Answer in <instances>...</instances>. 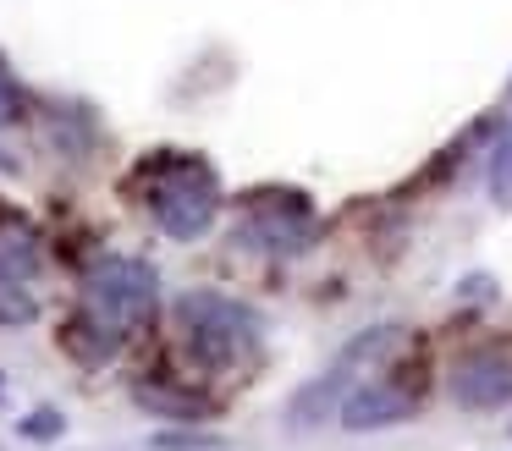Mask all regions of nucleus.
Wrapping results in <instances>:
<instances>
[{
  "instance_id": "f8f14e48",
  "label": "nucleus",
  "mask_w": 512,
  "mask_h": 451,
  "mask_svg": "<svg viewBox=\"0 0 512 451\" xmlns=\"http://www.w3.org/2000/svg\"><path fill=\"white\" fill-rule=\"evenodd\" d=\"M12 116H17V83L0 72V121H12Z\"/></svg>"
},
{
  "instance_id": "20e7f679",
  "label": "nucleus",
  "mask_w": 512,
  "mask_h": 451,
  "mask_svg": "<svg viewBox=\"0 0 512 451\" xmlns=\"http://www.w3.org/2000/svg\"><path fill=\"white\" fill-rule=\"evenodd\" d=\"M391 341H402V330H397V325L364 330L358 341H347V352H342V358H336L331 369L320 374V380L309 385V391L298 396V402L287 407V418H292V424H320V418L336 407V396H347V391H353L358 369H369L375 358H386V352H391Z\"/></svg>"
},
{
  "instance_id": "6e6552de",
  "label": "nucleus",
  "mask_w": 512,
  "mask_h": 451,
  "mask_svg": "<svg viewBox=\"0 0 512 451\" xmlns=\"http://www.w3.org/2000/svg\"><path fill=\"white\" fill-rule=\"evenodd\" d=\"M490 198H496L501 209H512V132L496 143V154H490Z\"/></svg>"
},
{
  "instance_id": "7ed1b4c3",
  "label": "nucleus",
  "mask_w": 512,
  "mask_h": 451,
  "mask_svg": "<svg viewBox=\"0 0 512 451\" xmlns=\"http://www.w3.org/2000/svg\"><path fill=\"white\" fill-rule=\"evenodd\" d=\"M215 204H221V187H215V171L199 160H177V171H160L149 187V215L177 242L204 237L215 226Z\"/></svg>"
},
{
  "instance_id": "f257e3e1",
  "label": "nucleus",
  "mask_w": 512,
  "mask_h": 451,
  "mask_svg": "<svg viewBox=\"0 0 512 451\" xmlns=\"http://www.w3.org/2000/svg\"><path fill=\"white\" fill-rule=\"evenodd\" d=\"M177 325L188 336V352L204 369H232V363H243L259 347V319L221 292L177 297Z\"/></svg>"
},
{
  "instance_id": "1a4fd4ad",
  "label": "nucleus",
  "mask_w": 512,
  "mask_h": 451,
  "mask_svg": "<svg viewBox=\"0 0 512 451\" xmlns=\"http://www.w3.org/2000/svg\"><path fill=\"white\" fill-rule=\"evenodd\" d=\"M138 407H155V413H204L199 396H171L166 385H138Z\"/></svg>"
},
{
  "instance_id": "9b49d317",
  "label": "nucleus",
  "mask_w": 512,
  "mask_h": 451,
  "mask_svg": "<svg viewBox=\"0 0 512 451\" xmlns=\"http://www.w3.org/2000/svg\"><path fill=\"white\" fill-rule=\"evenodd\" d=\"M149 451H226L221 435H155Z\"/></svg>"
},
{
  "instance_id": "9d476101",
  "label": "nucleus",
  "mask_w": 512,
  "mask_h": 451,
  "mask_svg": "<svg viewBox=\"0 0 512 451\" xmlns=\"http://www.w3.org/2000/svg\"><path fill=\"white\" fill-rule=\"evenodd\" d=\"M17 429H23L28 440H56L61 429H67V418H61V407H34V413H28Z\"/></svg>"
},
{
  "instance_id": "f03ea898",
  "label": "nucleus",
  "mask_w": 512,
  "mask_h": 451,
  "mask_svg": "<svg viewBox=\"0 0 512 451\" xmlns=\"http://www.w3.org/2000/svg\"><path fill=\"white\" fill-rule=\"evenodd\" d=\"M155 303H160V275L144 259H100L83 275V314L111 336L149 325Z\"/></svg>"
},
{
  "instance_id": "423d86ee",
  "label": "nucleus",
  "mask_w": 512,
  "mask_h": 451,
  "mask_svg": "<svg viewBox=\"0 0 512 451\" xmlns=\"http://www.w3.org/2000/svg\"><path fill=\"white\" fill-rule=\"evenodd\" d=\"M413 396L402 391V385H353V391L342 396V407H336V418H342V429H380V424H402V418H413Z\"/></svg>"
},
{
  "instance_id": "0eeeda50",
  "label": "nucleus",
  "mask_w": 512,
  "mask_h": 451,
  "mask_svg": "<svg viewBox=\"0 0 512 451\" xmlns=\"http://www.w3.org/2000/svg\"><path fill=\"white\" fill-rule=\"evenodd\" d=\"M39 253L28 237H6L0 242V281H23V275H34Z\"/></svg>"
},
{
  "instance_id": "39448f33",
  "label": "nucleus",
  "mask_w": 512,
  "mask_h": 451,
  "mask_svg": "<svg viewBox=\"0 0 512 451\" xmlns=\"http://www.w3.org/2000/svg\"><path fill=\"white\" fill-rule=\"evenodd\" d=\"M446 391L468 413H490V407L512 402V358L507 352H463L446 374Z\"/></svg>"
}]
</instances>
